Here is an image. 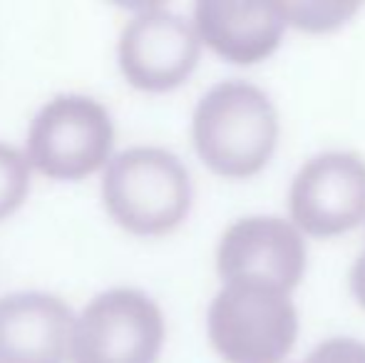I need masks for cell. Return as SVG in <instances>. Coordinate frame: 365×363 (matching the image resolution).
<instances>
[{
	"mask_svg": "<svg viewBox=\"0 0 365 363\" xmlns=\"http://www.w3.org/2000/svg\"><path fill=\"white\" fill-rule=\"evenodd\" d=\"M351 291H353V296H356L358 304L365 309V249L351 269Z\"/></svg>",
	"mask_w": 365,
	"mask_h": 363,
	"instance_id": "obj_14",
	"label": "cell"
},
{
	"mask_svg": "<svg viewBox=\"0 0 365 363\" xmlns=\"http://www.w3.org/2000/svg\"><path fill=\"white\" fill-rule=\"evenodd\" d=\"M291 217L311 237H338L365 219V160L356 152H323L293 177Z\"/></svg>",
	"mask_w": 365,
	"mask_h": 363,
	"instance_id": "obj_6",
	"label": "cell"
},
{
	"mask_svg": "<svg viewBox=\"0 0 365 363\" xmlns=\"http://www.w3.org/2000/svg\"><path fill=\"white\" fill-rule=\"evenodd\" d=\"M202 53L197 28L177 13L149 5L120 35V68L130 85L147 92L174 90L194 73Z\"/></svg>",
	"mask_w": 365,
	"mask_h": 363,
	"instance_id": "obj_7",
	"label": "cell"
},
{
	"mask_svg": "<svg viewBox=\"0 0 365 363\" xmlns=\"http://www.w3.org/2000/svg\"><path fill=\"white\" fill-rule=\"evenodd\" d=\"M115 125L87 95H58L40 107L28 130L30 167L45 177L75 182L110 160Z\"/></svg>",
	"mask_w": 365,
	"mask_h": 363,
	"instance_id": "obj_4",
	"label": "cell"
},
{
	"mask_svg": "<svg viewBox=\"0 0 365 363\" xmlns=\"http://www.w3.org/2000/svg\"><path fill=\"white\" fill-rule=\"evenodd\" d=\"M102 199L120 227L140 237H159L187 219L192 180L177 155L162 147H130L110 160Z\"/></svg>",
	"mask_w": 365,
	"mask_h": 363,
	"instance_id": "obj_2",
	"label": "cell"
},
{
	"mask_svg": "<svg viewBox=\"0 0 365 363\" xmlns=\"http://www.w3.org/2000/svg\"><path fill=\"white\" fill-rule=\"evenodd\" d=\"M73 311L43 291L0 296V363H65Z\"/></svg>",
	"mask_w": 365,
	"mask_h": 363,
	"instance_id": "obj_9",
	"label": "cell"
},
{
	"mask_svg": "<svg viewBox=\"0 0 365 363\" xmlns=\"http://www.w3.org/2000/svg\"><path fill=\"white\" fill-rule=\"evenodd\" d=\"M303 363H365V344L356 339H328L318 344Z\"/></svg>",
	"mask_w": 365,
	"mask_h": 363,
	"instance_id": "obj_13",
	"label": "cell"
},
{
	"mask_svg": "<svg viewBox=\"0 0 365 363\" xmlns=\"http://www.w3.org/2000/svg\"><path fill=\"white\" fill-rule=\"evenodd\" d=\"M361 5L351 3H284L289 25L306 33H328L353 18Z\"/></svg>",
	"mask_w": 365,
	"mask_h": 363,
	"instance_id": "obj_11",
	"label": "cell"
},
{
	"mask_svg": "<svg viewBox=\"0 0 365 363\" xmlns=\"http://www.w3.org/2000/svg\"><path fill=\"white\" fill-rule=\"evenodd\" d=\"M30 187V162L15 147L0 142V219L23 204Z\"/></svg>",
	"mask_w": 365,
	"mask_h": 363,
	"instance_id": "obj_12",
	"label": "cell"
},
{
	"mask_svg": "<svg viewBox=\"0 0 365 363\" xmlns=\"http://www.w3.org/2000/svg\"><path fill=\"white\" fill-rule=\"evenodd\" d=\"M164 316L137 289H110L90 301L73 324L70 363H157Z\"/></svg>",
	"mask_w": 365,
	"mask_h": 363,
	"instance_id": "obj_5",
	"label": "cell"
},
{
	"mask_svg": "<svg viewBox=\"0 0 365 363\" xmlns=\"http://www.w3.org/2000/svg\"><path fill=\"white\" fill-rule=\"evenodd\" d=\"M207 329L226 363H281L296 344L298 314L286 291L231 281L214 296Z\"/></svg>",
	"mask_w": 365,
	"mask_h": 363,
	"instance_id": "obj_3",
	"label": "cell"
},
{
	"mask_svg": "<svg viewBox=\"0 0 365 363\" xmlns=\"http://www.w3.org/2000/svg\"><path fill=\"white\" fill-rule=\"evenodd\" d=\"M286 25L284 3L202 0L194 5V28L202 43L234 65H256L274 55Z\"/></svg>",
	"mask_w": 365,
	"mask_h": 363,
	"instance_id": "obj_10",
	"label": "cell"
},
{
	"mask_svg": "<svg viewBox=\"0 0 365 363\" xmlns=\"http://www.w3.org/2000/svg\"><path fill=\"white\" fill-rule=\"evenodd\" d=\"M217 269L224 284L249 281L291 294L306 274V242L301 229L286 219H239L221 237Z\"/></svg>",
	"mask_w": 365,
	"mask_h": 363,
	"instance_id": "obj_8",
	"label": "cell"
},
{
	"mask_svg": "<svg viewBox=\"0 0 365 363\" xmlns=\"http://www.w3.org/2000/svg\"><path fill=\"white\" fill-rule=\"evenodd\" d=\"M192 140L212 172L246 180L269 165L279 142V115L261 88L244 80H224L199 100Z\"/></svg>",
	"mask_w": 365,
	"mask_h": 363,
	"instance_id": "obj_1",
	"label": "cell"
}]
</instances>
